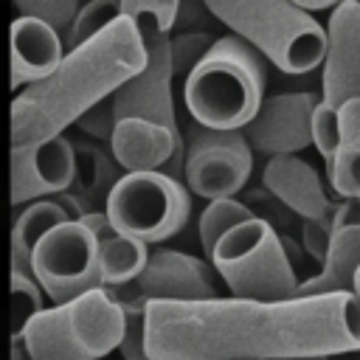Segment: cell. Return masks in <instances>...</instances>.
Instances as JSON below:
<instances>
[{"label":"cell","mask_w":360,"mask_h":360,"mask_svg":"<svg viewBox=\"0 0 360 360\" xmlns=\"http://www.w3.org/2000/svg\"><path fill=\"white\" fill-rule=\"evenodd\" d=\"M14 6L20 11V17H31V20L51 25L65 42L82 0H14Z\"/></svg>","instance_id":"d4e9b609"},{"label":"cell","mask_w":360,"mask_h":360,"mask_svg":"<svg viewBox=\"0 0 360 360\" xmlns=\"http://www.w3.org/2000/svg\"><path fill=\"white\" fill-rule=\"evenodd\" d=\"M191 197L183 180L166 172H124L104 200L107 222L143 245L163 242L186 228Z\"/></svg>","instance_id":"ba28073f"},{"label":"cell","mask_w":360,"mask_h":360,"mask_svg":"<svg viewBox=\"0 0 360 360\" xmlns=\"http://www.w3.org/2000/svg\"><path fill=\"white\" fill-rule=\"evenodd\" d=\"M211 45H214V39L205 31H183V34L172 37L169 39V62H172L174 79L188 76Z\"/></svg>","instance_id":"484cf974"},{"label":"cell","mask_w":360,"mask_h":360,"mask_svg":"<svg viewBox=\"0 0 360 360\" xmlns=\"http://www.w3.org/2000/svg\"><path fill=\"white\" fill-rule=\"evenodd\" d=\"M318 101L321 96L309 90L267 96L242 129L248 146L270 158L307 149L312 143V112Z\"/></svg>","instance_id":"7c38bea8"},{"label":"cell","mask_w":360,"mask_h":360,"mask_svg":"<svg viewBox=\"0 0 360 360\" xmlns=\"http://www.w3.org/2000/svg\"><path fill=\"white\" fill-rule=\"evenodd\" d=\"M124 323L121 304L104 287H96L65 304L45 307L17 338L28 360H101L118 349Z\"/></svg>","instance_id":"8992f818"},{"label":"cell","mask_w":360,"mask_h":360,"mask_svg":"<svg viewBox=\"0 0 360 360\" xmlns=\"http://www.w3.org/2000/svg\"><path fill=\"white\" fill-rule=\"evenodd\" d=\"M118 17H121L118 0H87V3H82L79 11H76V17H73V22H70L68 37H65L68 51L84 45V42L93 39V37H98V34H101L107 25H112Z\"/></svg>","instance_id":"603a6c76"},{"label":"cell","mask_w":360,"mask_h":360,"mask_svg":"<svg viewBox=\"0 0 360 360\" xmlns=\"http://www.w3.org/2000/svg\"><path fill=\"white\" fill-rule=\"evenodd\" d=\"M127 323H124V338L118 343V352L124 360H155L149 357L146 346H143V312H124Z\"/></svg>","instance_id":"f546056e"},{"label":"cell","mask_w":360,"mask_h":360,"mask_svg":"<svg viewBox=\"0 0 360 360\" xmlns=\"http://www.w3.org/2000/svg\"><path fill=\"white\" fill-rule=\"evenodd\" d=\"M262 186L301 219H323L335 202L326 197L318 172L295 155H278L264 163Z\"/></svg>","instance_id":"9a60e30c"},{"label":"cell","mask_w":360,"mask_h":360,"mask_svg":"<svg viewBox=\"0 0 360 360\" xmlns=\"http://www.w3.org/2000/svg\"><path fill=\"white\" fill-rule=\"evenodd\" d=\"M146 65L112 93L115 129L110 155L124 172L163 169L183 149L174 112V73L169 62V34H143Z\"/></svg>","instance_id":"3957f363"},{"label":"cell","mask_w":360,"mask_h":360,"mask_svg":"<svg viewBox=\"0 0 360 360\" xmlns=\"http://www.w3.org/2000/svg\"><path fill=\"white\" fill-rule=\"evenodd\" d=\"M253 172V149L242 129H208L191 124L183 143V180L197 197L228 200L245 188Z\"/></svg>","instance_id":"30bf717a"},{"label":"cell","mask_w":360,"mask_h":360,"mask_svg":"<svg viewBox=\"0 0 360 360\" xmlns=\"http://www.w3.org/2000/svg\"><path fill=\"white\" fill-rule=\"evenodd\" d=\"M208 259L233 298L287 301L295 298L301 284L284 253L281 236L262 217H250L231 228Z\"/></svg>","instance_id":"52a82bcc"},{"label":"cell","mask_w":360,"mask_h":360,"mask_svg":"<svg viewBox=\"0 0 360 360\" xmlns=\"http://www.w3.org/2000/svg\"><path fill=\"white\" fill-rule=\"evenodd\" d=\"M292 6H298L301 11H307V14H312V11H332V8H338L343 0H290Z\"/></svg>","instance_id":"4dcf8cb0"},{"label":"cell","mask_w":360,"mask_h":360,"mask_svg":"<svg viewBox=\"0 0 360 360\" xmlns=\"http://www.w3.org/2000/svg\"><path fill=\"white\" fill-rule=\"evenodd\" d=\"M73 127H79L84 135L90 138H98V141H110L112 138V129H115V110H112V96L93 104Z\"/></svg>","instance_id":"83f0119b"},{"label":"cell","mask_w":360,"mask_h":360,"mask_svg":"<svg viewBox=\"0 0 360 360\" xmlns=\"http://www.w3.org/2000/svg\"><path fill=\"white\" fill-rule=\"evenodd\" d=\"M70 214L56 200H34L22 205V211L14 217L11 228V273L31 276V250L34 245L56 225L68 222Z\"/></svg>","instance_id":"ffe728a7"},{"label":"cell","mask_w":360,"mask_h":360,"mask_svg":"<svg viewBox=\"0 0 360 360\" xmlns=\"http://www.w3.org/2000/svg\"><path fill=\"white\" fill-rule=\"evenodd\" d=\"M79 222L96 236L101 287H104V290H118V287L132 284V281L138 278V273L143 270V264H146V256H149L146 245L138 242V239H132V236L118 233V231L107 222L104 208L79 217Z\"/></svg>","instance_id":"e0dca14e"},{"label":"cell","mask_w":360,"mask_h":360,"mask_svg":"<svg viewBox=\"0 0 360 360\" xmlns=\"http://www.w3.org/2000/svg\"><path fill=\"white\" fill-rule=\"evenodd\" d=\"M338 124L340 138L326 174L343 200L360 202V98H352L338 110Z\"/></svg>","instance_id":"d6986e66"},{"label":"cell","mask_w":360,"mask_h":360,"mask_svg":"<svg viewBox=\"0 0 360 360\" xmlns=\"http://www.w3.org/2000/svg\"><path fill=\"white\" fill-rule=\"evenodd\" d=\"M202 6L281 73H309L323 62V25L290 0H202Z\"/></svg>","instance_id":"5b68a950"},{"label":"cell","mask_w":360,"mask_h":360,"mask_svg":"<svg viewBox=\"0 0 360 360\" xmlns=\"http://www.w3.org/2000/svg\"><path fill=\"white\" fill-rule=\"evenodd\" d=\"M360 267V225H343L332 231L326 259L321 270L298 284L295 295H335L352 292L354 273Z\"/></svg>","instance_id":"ac0fdd59"},{"label":"cell","mask_w":360,"mask_h":360,"mask_svg":"<svg viewBox=\"0 0 360 360\" xmlns=\"http://www.w3.org/2000/svg\"><path fill=\"white\" fill-rule=\"evenodd\" d=\"M326 360H360V349H352V352H338V354H332V357H326Z\"/></svg>","instance_id":"1f68e13d"},{"label":"cell","mask_w":360,"mask_h":360,"mask_svg":"<svg viewBox=\"0 0 360 360\" xmlns=\"http://www.w3.org/2000/svg\"><path fill=\"white\" fill-rule=\"evenodd\" d=\"M264 59L239 37L214 39L186 76L183 101L191 121L208 129H245L264 101Z\"/></svg>","instance_id":"277c9868"},{"label":"cell","mask_w":360,"mask_h":360,"mask_svg":"<svg viewBox=\"0 0 360 360\" xmlns=\"http://www.w3.org/2000/svg\"><path fill=\"white\" fill-rule=\"evenodd\" d=\"M11 87L20 93V87L37 84L45 76L53 73V68L65 56L62 37L31 17H17L11 22Z\"/></svg>","instance_id":"2e32d148"},{"label":"cell","mask_w":360,"mask_h":360,"mask_svg":"<svg viewBox=\"0 0 360 360\" xmlns=\"http://www.w3.org/2000/svg\"><path fill=\"white\" fill-rule=\"evenodd\" d=\"M326 53L321 62V101L340 110L360 98V0H343L326 22Z\"/></svg>","instance_id":"4fadbf2b"},{"label":"cell","mask_w":360,"mask_h":360,"mask_svg":"<svg viewBox=\"0 0 360 360\" xmlns=\"http://www.w3.org/2000/svg\"><path fill=\"white\" fill-rule=\"evenodd\" d=\"M295 360H326V357H295Z\"/></svg>","instance_id":"836d02e7"},{"label":"cell","mask_w":360,"mask_h":360,"mask_svg":"<svg viewBox=\"0 0 360 360\" xmlns=\"http://www.w3.org/2000/svg\"><path fill=\"white\" fill-rule=\"evenodd\" d=\"M143 346L155 360H295L360 349L352 292L250 301H149Z\"/></svg>","instance_id":"6da1fadb"},{"label":"cell","mask_w":360,"mask_h":360,"mask_svg":"<svg viewBox=\"0 0 360 360\" xmlns=\"http://www.w3.org/2000/svg\"><path fill=\"white\" fill-rule=\"evenodd\" d=\"M332 214H335V208H332ZM332 214H326L323 219H304V225H301V245L321 264L326 259L329 239H332Z\"/></svg>","instance_id":"f1b7e54d"},{"label":"cell","mask_w":360,"mask_h":360,"mask_svg":"<svg viewBox=\"0 0 360 360\" xmlns=\"http://www.w3.org/2000/svg\"><path fill=\"white\" fill-rule=\"evenodd\" d=\"M183 0H118L121 17H127L138 34H169L177 22Z\"/></svg>","instance_id":"7402d4cb"},{"label":"cell","mask_w":360,"mask_h":360,"mask_svg":"<svg viewBox=\"0 0 360 360\" xmlns=\"http://www.w3.org/2000/svg\"><path fill=\"white\" fill-rule=\"evenodd\" d=\"M250 217H256V214H253L245 202H239L236 197H228V200H211V202L202 208L200 219H197V233H200L202 253L211 256L214 245H217L231 228H236L239 222H245V219H250Z\"/></svg>","instance_id":"44dd1931"},{"label":"cell","mask_w":360,"mask_h":360,"mask_svg":"<svg viewBox=\"0 0 360 360\" xmlns=\"http://www.w3.org/2000/svg\"><path fill=\"white\" fill-rule=\"evenodd\" d=\"M11 335H20L22 326L45 309V292L39 290V284L34 281V276H22V273H11Z\"/></svg>","instance_id":"cb8c5ba5"},{"label":"cell","mask_w":360,"mask_h":360,"mask_svg":"<svg viewBox=\"0 0 360 360\" xmlns=\"http://www.w3.org/2000/svg\"><path fill=\"white\" fill-rule=\"evenodd\" d=\"M338 138H340V124H338V110L318 101L315 112H312V143L321 152L326 169L332 166L335 149H338Z\"/></svg>","instance_id":"4316f807"},{"label":"cell","mask_w":360,"mask_h":360,"mask_svg":"<svg viewBox=\"0 0 360 360\" xmlns=\"http://www.w3.org/2000/svg\"><path fill=\"white\" fill-rule=\"evenodd\" d=\"M124 312H143L149 301H208L217 298V273L208 262L183 250H152L143 270L127 287L107 290Z\"/></svg>","instance_id":"8fae6325"},{"label":"cell","mask_w":360,"mask_h":360,"mask_svg":"<svg viewBox=\"0 0 360 360\" xmlns=\"http://www.w3.org/2000/svg\"><path fill=\"white\" fill-rule=\"evenodd\" d=\"M352 295H354V301H357V307H360V267H357L354 281H352Z\"/></svg>","instance_id":"d6a6232c"},{"label":"cell","mask_w":360,"mask_h":360,"mask_svg":"<svg viewBox=\"0 0 360 360\" xmlns=\"http://www.w3.org/2000/svg\"><path fill=\"white\" fill-rule=\"evenodd\" d=\"M76 180V146L65 138H48L34 146L11 149V205L65 194Z\"/></svg>","instance_id":"5bb4252c"},{"label":"cell","mask_w":360,"mask_h":360,"mask_svg":"<svg viewBox=\"0 0 360 360\" xmlns=\"http://www.w3.org/2000/svg\"><path fill=\"white\" fill-rule=\"evenodd\" d=\"M146 65V48L138 28L118 17L98 37L70 48L62 62L37 84L11 98V149L34 146L62 135L93 104L110 98L124 82Z\"/></svg>","instance_id":"7a4b0ae2"},{"label":"cell","mask_w":360,"mask_h":360,"mask_svg":"<svg viewBox=\"0 0 360 360\" xmlns=\"http://www.w3.org/2000/svg\"><path fill=\"white\" fill-rule=\"evenodd\" d=\"M31 276L51 304H65L101 287L96 236L79 219L51 228L31 250Z\"/></svg>","instance_id":"9c48e42d"}]
</instances>
